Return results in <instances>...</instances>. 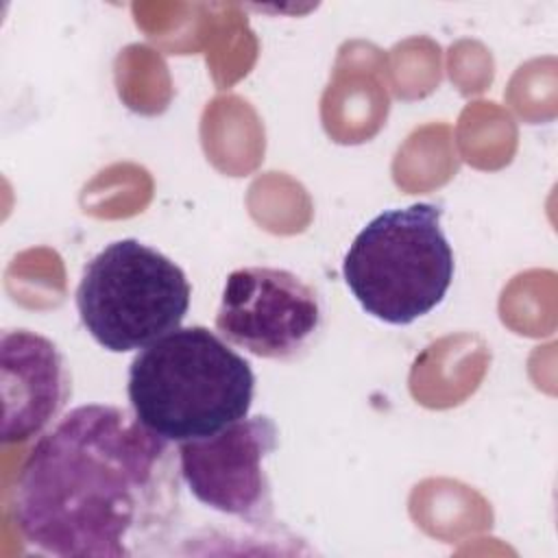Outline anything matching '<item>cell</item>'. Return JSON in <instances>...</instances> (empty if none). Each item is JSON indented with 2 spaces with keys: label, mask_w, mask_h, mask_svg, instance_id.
<instances>
[{
  "label": "cell",
  "mask_w": 558,
  "mask_h": 558,
  "mask_svg": "<svg viewBox=\"0 0 558 558\" xmlns=\"http://www.w3.org/2000/svg\"><path fill=\"white\" fill-rule=\"evenodd\" d=\"M2 442H22L44 432L70 399V375L57 344L35 331L0 336Z\"/></svg>",
  "instance_id": "52a82bcc"
},
{
  "label": "cell",
  "mask_w": 558,
  "mask_h": 558,
  "mask_svg": "<svg viewBox=\"0 0 558 558\" xmlns=\"http://www.w3.org/2000/svg\"><path fill=\"white\" fill-rule=\"evenodd\" d=\"M320 323L316 290L294 272L270 266L233 270L216 312V331L222 340L266 360L299 355Z\"/></svg>",
  "instance_id": "5b68a950"
},
{
  "label": "cell",
  "mask_w": 558,
  "mask_h": 558,
  "mask_svg": "<svg viewBox=\"0 0 558 558\" xmlns=\"http://www.w3.org/2000/svg\"><path fill=\"white\" fill-rule=\"evenodd\" d=\"M131 412L168 442L214 436L248 416L251 364L207 327H179L142 349L131 366Z\"/></svg>",
  "instance_id": "7a4b0ae2"
},
{
  "label": "cell",
  "mask_w": 558,
  "mask_h": 558,
  "mask_svg": "<svg viewBox=\"0 0 558 558\" xmlns=\"http://www.w3.org/2000/svg\"><path fill=\"white\" fill-rule=\"evenodd\" d=\"M279 445L270 416H244L222 432L179 442L181 480L203 506L246 523H264L272 512L264 462Z\"/></svg>",
  "instance_id": "8992f818"
},
{
  "label": "cell",
  "mask_w": 558,
  "mask_h": 558,
  "mask_svg": "<svg viewBox=\"0 0 558 558\" xmlns=\"http://www.w3.org/2000/svg\"><path fill=\"white\" fill-rule=\"evenodd\" d=\"M442 207L414 203L375 216L351 242L342 277L366 314L410 325L438 307L453 281Z\"/></svg>",
  "instance_id": "3957f363"
},
{
  "label": "cell",
  "mask_w": 558,
  "mask_h": 558,
  "mask_svg": "<svg viewBox=\"0 0 558 558\" xmlns=\"http://www.w3.org/2000/svg\"><path fill=\"white\" fill-rule=\"evenodd\" d=\"M192 288L170 257L135 238L94 255L76 288V310L87 333L111 353L146 349L179 329Z\"/></svg>",
  "instance_id": "277c9868"
},
{
  "label": "cell",
  "mask_w": 558,
  "mask_h": 558,
  "mask_svg": "<svg viewBox=\"0 0 558 558\" xmlns=\"http://www.w3.org/2000/svg\"><path fill=\"white\" fill-rule=\"evenodd\" d=\"M170 442L109 403L63 414L28 451L13 490V519L37 551L122 558L166 523L179 499Z\"/></svg>",
  "instance_id": "6da1fadb"
}]
</instances>
